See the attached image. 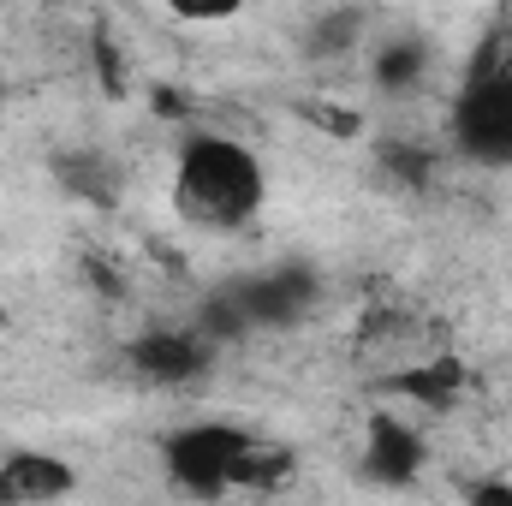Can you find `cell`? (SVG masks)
Segmentation results:
<instances>
[{"label":"cell","instance_id":"277c9868","mask_svg":"<svg viewBox=\"0 0 512 506\" xmlns=\"http://www.w3.org/2000/svg\"><path fill=\"white\" fill-rule=\"evenodd\" d=\"M227 304H233L239 322H251V328H280V322H298V316L316 304V280H310L304 268H274V274L245 280Z\"/></svg>","mask_w":512,"mask_h":506},{"label":"cell","instance_id":"6da1fadb","mask_svg":"<svg viewBox=\"0 0 512 506\" xmlns=\"http://www.w3.org/2000/svg\"><path fill=\"white\" fill-rule=\"evenodd\" d=\"M262 197H268L262 161L239 137H227V131H191L185 137L179 167H173V203L191 227L239 233L256 221Z\"/></svg>","mask_w":512,"mask_h":506},{"label":"cell","instance_id":"7c38bea8","mask_svg":"<svg viewBox=\"0 0 512 506\" xmlns=\"http://www.w3.org/2000/svg\"><path fill=\"white\" fill-rule=\"evenodd\" d=\"M501 72H507V78H512V54H507V66H501Z\"/></svg>","mask_w":512,"mask_h":506},{"label":"cell","instance_id":"3957f363","mask_svg":"<svg viewBox=\"0 0 512 506\" xmlns=\"http://www.w3.org/2000/svg\"><path fill=\"white\" fill-rule=\"evenodd\" d=\"M453 143L459 155L483 161V167H512V78L495 72H477L459 102H453Z\"/></svg>","mask_w":512,"mask_h":506},{"label":"cell","instance_id":"9c48e42d","mask_svg":"<svg viewBox=\"0 0 512 506\" xmlns=\"http://www.w3.org/2000/svg\"><path fill=\"white\" fill-rule=\"evenodd\" d=\"M376 84L382 90H411V84H423V72H429V42H417V36H387L382 48H376Z\"/></svg>","mask_w":512,"mask_h":506},{"label":"cell","instance_id":"8992f818","mask_svg":"<svg viewBox=\"0 0 512 506\" xmlns=\"http://www.w3.org/2000/svg\"><path fill=\"white\" fill-rule=\"evenodd\" d=\"M78 489L72 465L36 447H18L0 459V506H42V501H66Z\"/></svg>","mask_w":512,"mask_h":506},{"label":"cell","instance_id":"52a82bcc","mask_svg":"<svg viewBox=\"0 0 512 506\" xmlns=\"http://www.w3.org/2000/svg\"><path fill=\"white\" fill-rule=\"evenodd\" d=\"M364 471L376 483H411L423 471V435L399 417V411H376L370 435H364Z\"/></svg>","mask_w":512,"mask_h":506},{"label":"cell","instance_id":"8fae6325","mask_svg":"<svg viewBox=\"0 0 512 506\" xmlns=\"http://www.w3.org/2000/svg\"><path fill=\"white\" fill-rule=\"evenodd\" d=\"M179 24H233L239 12H251V0H161Z\"/></svg>","mask_w":512,"mask_h":506},{"label":"cell","instance_id":"7a4b0ae2","mask_svg":"<svg viewBox=\"0 0 512 506\" xmlns=\"http://www.w3.org/2000/svg\"><path fill=\"white\" fill-rule=\"evenodd\" d=\"M256 447L251 429L239 423H221V417H203V423H185L161 441V465L167 477L185 489V495H233V477H239V459Z\"/></svg>","mask_w":512,"mask_h":506},{"label":"cell","instance_id":"30bf717a","mask_svg":"<svg viewBox=\"0 0 512 506\" xmlns=\"http://www.w3.org/2000/svg\"><path fill=\"white\" fill-rule=\"evenodd\" d=\"M286 471H292V459H286L280 447H262V441H256L251 453L239 459L233 489H274V483H286Z\"/></svg>","mask_w":512,"mask_h":506},{"label":"cell","instance_id":"5b68a950","mask_svg":"<svg viewBox=\"0 0 512 506\" xmlns=\"http://www.w3.org/2000/svg\"><path fill=\"white\" fill-rule=\"evenodd\" d=\"M209 352H215V340H203L191 328H155V334H143L131 346V364H137V376L161 381V387H179V381L209 370Z\"/></svg>","mask_w":512,"mask_h":506},{"label":"cell","instance_id":"ba28073f","mask_svg":"<svg viewBox=\"0 0 512 506\" xmlns=\"http://www.w3.org/2000/svg\"><path fill=\"white\" fill-rule=\"evenodd\" d=\"M393 393L411 399V405H423V411H447V405L465 393V370H459L453 358H429V364L399 370V376H393Z\"/></svg>","mask_w":512,"mask_h":506}]
</instances>
